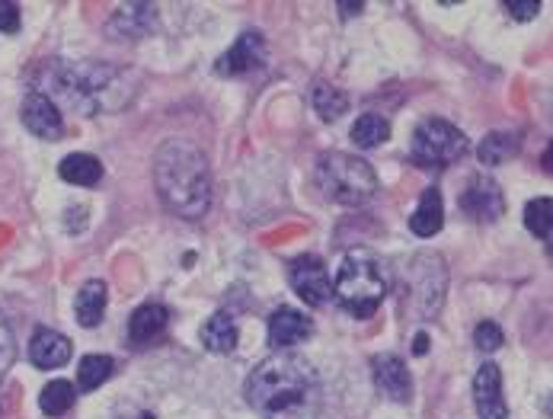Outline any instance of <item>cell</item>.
Instances as JSON below:
<instances>
[{
  "label": "cell",
  "instance_id": "cell-7",
  "mask_svg": "<svg viewBox=\"0 0 553 419\" xmlns=\"http://www.w3.org/2000/svg\"><path fill=\"white\" fill-rule=\"evenodd\" d=\"M288 282L295 288V295H301L311 308H323V304H330L333 298V282H330L327 263L314 253H304L298 260L288 263Z\"/></svg>",
  "mask_w": 553,
  "mask_h": 419
},
{
  "label": "cell",
  "instance_id": "cell-4",
  "mask_svg": "<svg viewBox=\"0 0 553 419\" xmlns=\"http://www.w3.org/2000/svg\"><path fill=\"white\" fill-rule=\"evenodd\" d=\"M387 285H390V276H387V266L381 256L374 250L355 247L346 253L343 266H339L333 298L339 301V308L349 311L352 317L368 320L381 308Z\"/></svg>",
  "mask_w": 553,
  "mask_h": 419
},
{
  "label": "cell",
  "instance_id": "cell-30",
  "mask_svg": "<svg viewBox=\"0 0 553 419\" xmlns=\"http://www.w3.org/2000/svg\"><path fill=\"white\" fill-rule=\"evenodd\" d=\"M506 10L512 13V20H531L534 13H541V4L538 0H531V4H506Z\"/></svg>",
  "mask_w": 553,
  "mask_h": 419
},
{
  "label": "cell",
  "instance_id": "cell-15",
  "mask_svg": "<svg viewBox=\"0 0 553 419\" xmlns=\"http://www.w3.org/2000/svg\"><path fill=\"white\" fill-rule=\"evenodd\" d=\"M167 324H170V311L164 304H141L132 314V320H128V340H132V346L144 349L167 330Z\"/></svg>",
  "mask_w": 553,
  "mask_h": 419
},
{
  "label": "cell",
  "instance_id": "cell-5",
  "mask_svg": "<svg viewBox=\"0 0 553 419\" xmlns=\"http://www.w3.org/2000/svg\"><path fill=\"white\" fill-rule=\"evenodd\" d=\"M317 186L327 192L330 202L359 208L368 205L378 192V173L368 160L346 154V151H330L317 160Z\"/></svg>",
  "mask_w": 553,
  "mask_h": 419
},
{
  "label": "cell",
  "instance_id": "cell-2",
  "mask_svg": "<svg viewBox=\"0 0 553 419\" xmlns=\"http://www.w3.org/2000/svg\"><path fill=\"white\" fill-rule=\"evenodd\" d=\"M36 93L52 100L58 109L77 116H100L128 100V87L116 68L96 61H45L36 71Z\"/></svg>",
  "mask_w": 553,
  "mask_h": 419
},
{
  "label": "cell",
  "instance_id": "cell-19",
  "mask_svg": "<svg viewBox=\"0 0 553 419\" xmlns=\"http://www.w3.org/2000/svg\"><path fill=\"white\" fill-rule=\"evenodd\" d=\"M202 343L208 352H218V356H227V352L237 349V324L231 320V314H211L202 324Z\"/></svg>",
  "mask_w": 553,
  "mask_h": 419
},
{
  "label": "cell",
  "instance_id": "cell-11",
  "mask_svg": "<svg viewBox=\"0 0 553 419\" xmlns=\"http://www.w3.org/2000/svg\"><path fill=\"white\" fill-rule=\"evenodd\" d=\"M474 404L480 419H509V407L502 400V375L499 365L486 362L474 378Z\"/></svg>",
  "mask_w": 553,
  "mask_h": 419
},
{
  "label": "cell",
  "instance_id": "cell-26",
  "mask_svg": "<svg viewBox=\"0 0 553 419\" xmlns=\"http://www.w3.org/2000/svg\"><path fill=\"white\" fill-rule=\"evenodd\" d=\"M525 228L541 237V240H550V199L541 196V199H531L525 205Z\"/></svg>",
  "mask_w": 553,
  "mask_h": 419
},
{
  "label": "cell",
  "instance_id": "cell-14",
  "mask_svg": "<svg viewBox=\"0 0 553 419\" xmlns=\"http://www.w3.org/2000/svg\"><path fill=\"white\" fill-rule=\"evenodd\" d=\"M29 359H32V365H36V368H45V372L68 365V359H71V340L64 333H58V330L39 327L36 333H32Z\"/></svg>",
  "mask_w": 553,
  "mask_h": 419
},
{
  "label": "cell",
  "instance_id": "cell-22",
  "mask_svg": "<svg viewBox=\"0 0 553 419\" xmlns=\"http://www.w3.org/2000/svg\"><path fill=\"white\" fill-rule=\"evenodd\" d=\"M74 400H77V391H74V384L71 381H48L42 394H39V407L45 416H64L71 407H74Z\"/></svg>",
  "mask_w": 553,
  "mask_h": 419
},
{
  "label": "cell",
  "instance_id": "cell-1",
  "mask_svg": "<svg viewBox=\"0 0 553 419\" xmlns=\"http://www.w3.org/2000/svg\"><path fill=\"white\" fill-rule=\"evenodd\" d=\"M247 400L263 419H317L323 407L317 368L295 352H275L247 378Z\"/></svg>",
  "mask_w": 553,
  "mask_h": 419
},
{
  "label": "cell",
  "instance_id": "cell-8",
  "mask_svg": "<svg viewBox=\"0 0 553 419\" xmlns=\"http://www.w3.org/2000/svg\"><path fill=\"white\" fill-rule=\"evenodd\" d=\"M461 212L474 221H499L506 212V199H502L499 183H493L490 176H470V183L461 192Z\"/></svg>",
  "mask_w": 553,
  "mask_h": 419
},
{
  "label": "cell",
  "instance_id": "cell-6",
  "mask_svg": "<svg viewBox=\"0 0 553 419\" xmlns=\"http://www.w3.org/2000/svg\"><path fill=\"white\" fill-rule=\"evenodd\" d=\"M410 154L422 170H442L467 154V135L442 119H426L410 141Z\"/></svg>",
  "mask_w": 553,
  "mask_h": 419
},
{
  "label": "cell",
  "instance_id": "cell-9",
  "mask_svg": "<svg viewBox=\"0 0 553 419\" xmlns=\"http://www.w3.org/2000/svg\"><path fill=\"white\" fill-rule=\"evenodd\" d=\"M266 68V39L263 32H243V36L231 45L218 61V74L224 77H243V74H253V71H263Z\"/></svg>",
  "mask_w": 553,
  "mask_h": 419
},
{
  "label": "cell",
  "instance_id": "cell-27",
  "mask_svg": "<svg viewBox=\"0 0 553 419\" xmlns=\"http://www.w3.org/2000/svg\"><path fill=\"white\" fill-rule=\"evenodd\" d=\"M13 359H16V336H13V327L7 324L4 311H0V381L13 368Z\"/></svg>",
  "mask_w": 553,
  "mask_h": 419
},
{
  "label": "cell",
  "instance_id": "cell-23",
  "mask_svg": "<svg viewBox=\"0 0 553 419\" xmlns=\"http://www.w3.org/2000/svg\"><path fill=\"white\" fill-rule=\"evenodd\" d=\"M515 154H518V141L512 135H502V132L486 135L477 148V157H480L483 167H499V164H506V160H512Z\"/></svg>",
  "mask_w": 553,
  "mask_h": 419
},
{
  "label": "cell",
  "instance_id": "cell-13",
  "mask_svg": "<svg viewBox=\"0 0 553 419\" xmlns=\"http://www.w3.org/2000/svg\"><path fill=\"white\" fill-rule=\"evenodd\" d=\"M311 320L295 308H279L269 317V346L275 352H288L291 346H301L311 336Z\"/></svg>",
  "mask_w": 553,
  "mask_h": 419
},
{
  "label": "cell",
  "instance_id": "cell-3",
  "mask_svg": "<svg viewBox=\"0 0 553 419\" xmlns=\"http://www.w3.org/2000/svg\"><path fill=\"white\" fill-rule=\"evenodd\" d=\"M154 183L164 205L180 218H202L211 205L208 157L192 141L170 138L154 154Z\"/></svg>",
  "mask_w": 553,
  "mask_h": 419
},
{
  "label": "cell",
  "instance_id": "cell-10",
  "mask_svg": "<svg viewBox=\"0 0 553 419\" xmlns=\"http://www.w3.org/2000/svg\"><path fill=\"white\" fill-rule=\"evenodd\" d=\"M23 125L42 141H58L64 135L61 109L52 100H45V96L36 93V90H29L26 100H23Z\"/></svg>",
  "mask_w": 553,
  "mask_h": 419
},
{
  "label": "cell",
  "instance_id": "cell-31",
  "mask_svg": "<svg viewBox=\"0 0 553 419\" xmlns=\"http://www.w3.org/2000/svg\"><path fill=\"white\" fill-rule=\"evenodd\" d=\"M413 349H416V356H426V349H429V336H426V333H419V336H416V346H413Z\"/></svg>",
  "mask_w": 553,
  "mask_h": 419
},
{
  "label": "cell",
  "instance_id": "cell-29",
  "mask_svg": "<svg viewBox=\"0 0 553 419\" xmlns=\"http://www.w3.org/2000/svg\"><path fill=\"white\" fill-rule=\"evenodd\" d=\"M20 23H23L20 7L10 4V0H4V4H0V32L13 36V32H20Z\"/></svg>",
  "mask_w": 553,
  "mask_h": 419
},
{
  "label": "cell",
  "instance_id": "cell-21",
  "mask_svg": "<svg viewBox=\"0 0 553 419\" xmlns=\"http://www.w3.org/2000/svg\"><path fill=\"white\" fill-rule=\"evenodd\" d=\"M311 106L317 109V116L323 122H336L339 116H346L349 109V96L343 90H336L330 84H314L311 87Z\"/></svg>",
  "mask_w": 553,
  "mask_h": 419
},
{
  "label": "cell",
  "instance_id": "cell-16",
  "mask_svg": "<svg viewBox=\"0 0 553 419\" xmlns=\"http://www.w3.org/2000/svg\"><path fill=\"white\" fill-rule=\"evenodd\" d=\"M154 23H157V10L151 4H132L116 10L109 32H116L119 39H138V36H148Z\"/></svg>",
  "mask_w": 553,
  "mask_h": 419
},
{
  "label": "cell",
  "instance_id": "cell-17",
  "mask_svg": "<svg viewBox=\"0 0 553 419\" xmlns=\"http://www.w3.org/2000/svg\"><path fill=\"white\" fill-rule=\"evenodd\" d=\"M106 301H109V288L100 279H90L87 285H80L77 301H74V314H77V324L93 330L96 324L103 320L106 311Z\"/></svg>",
  "mask_w": 553,
  "mask_h": 419
},
{
  "label": "cell",
  "instance_id": "cell-20",
  "mask_svg": "<svg viewBox=\"0 0 553 419\" xmlns=\"http://www.w3.org/2000/svg\"><path fill=\"white\" fill-rule=\"evenodd\" d=\"M58 173L71 186H96L103 180V164L93 154H68L61 160Z\"/></svg>",
  "mask_w": 553,
  "mask_h": 419
},
{
  "label": "cell",
  "instance_id": "cell-18",
  "mask_svg": "<svg viewBox=\"0 0 553 419\" xmlns=\"http://www.w3.org/2000/svg\"><path fill=\"white\" fill-rule=\"evenodd\" d=\"M445 224V205H442V192L438 189H426L419 199V208L410 218V228L416 237H435Z\"/></svg>",
  "mask_w": 553,
  "mask_h": 419
},
{
  "label": "cell",
  "instance_id": "cell-28",
  "mask_svg": "<svg viewBox=\"0 0 553 419\" xmlns=\"http://www.w3.org/2000/svg\"><path fill=\"white\" fill-rule=\"evenodd\" d=\"M474 343L483 352H496L502 346V330H499V324H493V320H483V324L474 330Z\"/></svg>",
  "mask_w": 553,
  "mask_h": 419
},
{
  "label": "cell",
  "instance_id": "cell-12",
  "mask_svg": "<svg viewBox=\"0 0 553 419\" xmlns=\"http://www.w3.org/2000/svg\"><path fill=\"white\" fill-rule=\"evenodd\" d=\"M374 384H378V391L390 400H397V404H406V400L413 397V378H410V368L400 356H378L374 359Z\"/></svg>",
  "mask_w": 553,
  "mask_h": 419
},
{
  "label": "cell",
  "instance_id": "cell-33",
  "mask_svg": "<svg viewBox=\"0 0 553 419\" xmlns=\"http://www.w3.org/2000/svg\"><path fill=\"white\" fill-rule=\"evenodd\" d=\"M138 419H154V416H151V413H144V416H138Z\"/></svg>",
  "mask_w": 553,
  "mask_h": 419
},
{
  "label": "cell",
  "instance_id": "cell-24",
  "mask_svg": "<svg viewBox=\"0 0 553 419\" xmlns=\"http://www.w3.org/2000/svg\"><path fill=\"white\" fill-rule=\"evenodd\" d=\"M112 368H116V362H112L109 356H84L80 359V368H77L80 391H96L100 384H106L112 378Z\"/></svg>",
  "mask_w": 553,
  "mask_h": 419
},
{
  "label": "cell",
  "instance_id": "cell-32",
  "mask_svg": "<svg viewBox=\"0 0 553 419\" xmlns=\"http://www.w3.org/2000/svg\"><path fill=\"white\" fill-rule=\"evenodd\" d=\"M339 7H343L346 10V16H355V13H359L365 4H362V0H352V4H349V0H343V4H339Z\"/></svg>",
  "mask_w": 553,
  "mask_h": 419
},
{
  "label": "cell",
  "instance_id": "cell-25",
  "mask_svg": "<svg viewBox=\"0 0 553 419\" xmlns=\"http://www.w3.org/2000/svg\"><path fill=\"white\" fill-rule=\"evenodd\" d=\"M387 138H390V125H387V119L374 116V112L355 119V125H352V141L359 144V148H378V144Z\"/></svg>",
  "mask_w": 553,
  "mask_h": 419
}]
</instances>
